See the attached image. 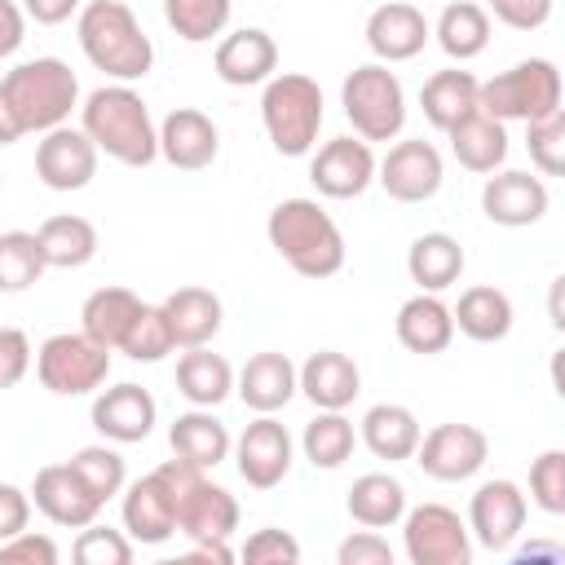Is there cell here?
Returning a JSON list of instances; mask_svg holds the SVG:
<instances>
[{
  "mask_svg": "<svg viewBox=\"0 0 565 565\" xmlns=\"http://www.w3.org/2000/svg\"><path fill=\"white\" fill-rule=\"evenodd\" d=\"M79 128L97 146V154H110L124 168H146L159 159V128L150 119V106L128 84H102L79 106Z\"/></svg>",
  "mask_w": 565,
  "mask_h": 565,
  "instance_id": "obj_1",
  "label": "cell"
},
{
  "mask_svg": "<svg viewBox=\"0 0 565 565\" xmlns=\"http://www.w3.org/2000/svg\"><path fill=\"white\" fill-rule=\"evenodd\" d=\"M75 35L84 57L115 84L146 79L154 66V44L124 0H88L75 18Z\"/></svg>",
  "mask_w": 565,
  "mask_h": 565,
  "instance_id": "obj_2",
  "label": "cell"
},
{
  "mask_svg": "<svg viewBox=\"0 0 565 565\" xmlns=\"http://www.w3.org/2000/svg\"><path fill=\"white\" fill-rule=\"evenodd\" d=\"M269 247L300 278H331L344 269V234L318 199H282L265 221Z\"/></svg>",
  "mask_w": 565,
  "mask_h": 565,
  "instance_id": "obj_3",
  "label": "cell"
},
{
  "mask_svg": "<svg viewBox=\"0 0 565 565\" xmlns=\"http://www.w3.org/2000/svg\"><path fill=\"white\" fill-rule=\"evenodd\" d=\"M22 137L26 132H49L57 124L71 119V110L79 106V79L62 57H31L18 62L4 79H0Z\"/></svg>",
  "mask_w": 565,
  "mask_h": 565,
  "instance_id": "obj_4",
  "label": "cell"
},
{
  "mask_svg": "<svg viewBox=\"0 0 565 565\" xmlns=\"http://www.w3.org/2000/svg\"><path fill=\"white\" fill-rule=\"evenodd\" d=\"M260 124L269 132V146L287 159H300L313 150L318 128H322V88L318 79L300 71H282L265 79L260 93Z\"/></svg>",
  "mask_w": 565,
  "mask_h": 565,
  "instance_id": "obj_5",
  "label": "cell"
},
{
  "mask_svg": "<svg viewBox=\"0 0 565 565\" xmlns=\"http://www.w3.org/2000/svg\"><path fill=\"white\" fill-rule=\"evenodd\" d=\"M344 119L362 141H393L406 128V93L402 79L384 62H362L340 84Z\"/></svg>",
  "mask_w": 565,
  "mask_h": 565,
  "instance_id": "obj_6",
  "label": "cell"
},
{
  "mask_svg": "<svg viewBox=\"0 0 565 565\" xmlns=\"http://www.w3.org/2000/svg\"><path fill=\"white\" fill-rule=\"evenodd\" d=\"M477 106L503 124L543 119V115L561 110V71L547 57H525V62L499 71L494 79H481Z\"/></svg>",
  "mask_w": 565,
  "mask_h": 565,
  "instance_id": "obj_7",
  "label": "cell"
},
{
  "mask_svg": "<svg viewBox=\"0 0 565 565\" xmlns=\"http://www.w3.org/2000/svg\"><path fill=\"white\" fill-rule=\"evenodd\" d=\"M35 375L57 397L97 393L110 375V349H102L84 331H57L35 349Z\"/></svg>",
  "mask_w": 565,
  "mask_h": 565,
  "instance_id": "obj_8",
  "label": "cell"
},
{
  "mask_svg": "<svg viewBox=\"0 0 565 565\" xmlns=\"http://www.w3.org/2000/svg\"><path fill=\"white\" fill-rule=\"evenodd\" d=\"M402 552L411 565H468L472 561L468 521L446 503H419L402 512Z\"/></svg>",
  "mask_w": 565,
  "mask_h": 565,
  "instance_id": "obj_9",
  "label": "cell"
},
{
  "mask_svg": "<svg viewBox=\"0 0 565 565\" xmlns=\"http://www.w3.org/2000/svg\"><path fill=\"white\" fill-rule=\"evenodd\" d=\"M411 459L433 481H468L486 468L490 437L477 424H437V428L419 433V446Z\"/></svg>",
  "mask_w": 565,
  "mask_h": 565,
  "instance_id": "obj_10",
  "label": "cell"
},
{
  "mask_svg": "<svg viewBox=\"0 0 565 565\" xmlns=\"http://www.w3.org/2000/svg\"><path fill=\"white\" fill-rule=\"evenodd\" d=\"M525 516H530V503H525L521 486L508 477L481 481L477 494L468 499V534L490 552H508L521 539Z\"/></svg>",
  "mask_w": 565,
  "mask_h": 565,
  "instance_id": "obj_11",
  "label": "cell"
},
{
  "mask_svg": "<svg viewBox=\"0 0 565 565\" xmlns=\"http://www.w3.org/2000/svg\"><path fill=\"white\" fill-rule=\"evenodd\" d=\"M441 177H446L441 154L424 137H411V141L388 146V154L375 163V181L397 203H428L441 190Z\"/></svg>",
  "mask_w": 565,
  "mask_h": 565,
  "instance_id": "obj_12",
  "label": "cell"
},
{
  "mask_svg": "<svg viewBox=\"0 0 565 565\" xmlns=\"http://www.w3.org/2000/svg\"><path fill=\"white\" fill-rule=\"evenodd\" d=\"M35 177L57 194L84 190L97 177V146L88 141L84 128L57 124V128L40 132V141H35Z\"/></svg>",
  "mask_w": 565,
  "mask_h": 565,
  "instance_id": "obj_13",
  "label": "cell"
},
{
  "mask_svg": "<svg viewBox=\"0 0 565 565\" xmlns=\"http://www.w3.org/2000/svg\"><path fill=\"white\" fill-rule=\"evenodd\" d=\"M234 468L252 490H274L291 472V433L274 415H256L234 437Z\"/></svg>",
  "mask_w": 565,
  "mask_h": 565,
  "instance_id": "obj_14",
  "label": "cell"
},
{
  "mask_svg": "<svg viewBox=\"0 0 565 565\" xmlns=\"http://www.w3.org/2000/svg\"><path fill=\"white\" fill-rule=\"evenodd\" d=\"M309 181L322 199H358L375 181V154L362 137H331L309 159Z\"/></svg>",
  "mask_w": 565,
  "mask_h": 565,
  "instance_id": "obj_15",
  "label": "cell"
},
{
  "mask_svg": "<svg viewBox=\"0 0 565 565\" xmlns=\"http://www.w3.org/2000/svg\"><path fill=\"white\" fill-rule=\"evenodd\" d=\"M547 203H552V194H547L543 177H534V172L499 168L481 185V212H486V221H494L503 230L539 225L547 216Z\"/></svg>",
  "mask_w": 565,
  "mask_h": 565,
  "instance_id": "obj_16",
  "label": "cell"
},
{
  "mask_svg": "<svg viewBox=\"0 0 565 565\" xmlns=\"http://www.w3.org/2000/svg\"><path fill=\"white\" fill-rule=\"evenodd\" d=\"M124 534L146 547H159L177 534V494L159 468L124 490Z\"/></svg>",
  "mask_w": 565,
  "mask_h": 565,
  "instance_id": "obj_17",
  "label": "cell"
},
{
  "mask_svg": "<svg viewBox=\"0 0 565 565\" xmlns=\"http://www.w3.org/2000/svg\"><path fill=\"white\" fill-rule=\"evenodd\" d=\"M428 35H433L428 18L415 4H406V0H388V4L371 9V18H366V49L384 66L419 57L424 44H428Z\"/></svg>",
  "mask_w": 565,
  "mask_h": 565,
  "instance_id": "obj_18",
  "label": "cell"
},
{
  "mask_svg": "<svg viewBox=\"0 0 565 565\" xmlns=\"http://www.w3.org/2000/svg\"><path fill=\"white\" fill-rule=\"evenodd\" d=\"M159 419V406L154 397L141 388V384H115V388H102L93 397V428L115 441V446H132V441H146L150 428Z\"/></svg>",
  "mask_w": 565,
  "mask_h": 565,
  "instance_id": "obj_19",
  "label": "cell"
},
{
  "mask_svg": "<svg viewBox=\"0 0 565 565\" xmlns=\"http://www.w3.org/2000/svg\"><path fill=\"white\" fill-rule=\"evenodd\" d=\"M26 494H31V503H35L53 525H62V530H84V525L97 521V512H102V503H97L93 490L75 477L71 463H49V468H40Z\"/></svg>",
  "mask_w": 565,
  "mask_h": 565,
  "instance_id": "obj_20",
  "label": "cell"
},
{
  "mask_svg": "<svg viewBox=\"0 0 565 565\" xmlns=\"http://www.w3.org/2000/svg\"><path fill=\"white\" fill-rule=\"evenodd\" d=\"M216 150H221V132H216V124L203 110L177 106V110L163 115V124H159V154L172 168L203 172V168H212Z\"/></svg>",
  "mask_w": 565,
  "mask_h": 565,
  "instance_id": "obj_21",
  "label": "cell"
},
{
  "mask_svg": "<svg viewBox=\"0 0 565 565\" xmlns=\"http://www.w3.org/2000/svg\"><path fill=\"white\" fill-rule=\"evenodd\" d=\"M296 393H305L318 411H344L362 393V371L340 349H318L296 366Z\"/></svg>",
  "mask_w": 565,
  "mask_h": 565,
  "instance_id": "obj_22",
  "label": "cell"
},
{
  "mask_svg": "<svg viewBox=\"0 0 565 565\" xmlns=\"http://www.w3.org/2000/svg\"><path fill=\"white\" fill-rule=\"evenodd\" d=\"M216 75L234 88H247V84H265L274 71H278V44L269 31L260 26H238L230 31L221 44H216V57H212Z\"/></svg>",
  "mask_w": 565,
  "mask_h": 565,
  "instance_id": "obj_23",
  "label": "cell"
},
{
  "mask_svg": "<svg viewBox=\"0 0 565 565\" xmlns=\"http://www.w3.org/2000/svg\"><path fill=\"white\" fill-rule=\"evenodd\" d=\"M234 393L243 397L247 411L274 415V411H282V406L296 397V362H291L287 353H274V349L252 353V358L243 362L238 380H234Z\"/></svg>",
  "mask_w": 565,
  "mask_h": 565,
  "instance_id": "obj_24",
  "label": "cell"
},
{
  "mask_svg": "<svg viewBox=\"0 0 565 565\" xmlns=\"http://www.w3.org/2000/svg\"><path fill=\"white\" fill-rule=\"evenodd\" d=\"M446 137H450V154L459 159V168H468L477 177L499 172L508 159V128H503V119L486 115L481 106L468 110L455 128H446Z\"/></svg>",
  "mask_w": 565,
  "mask_h": 565,
  "instance_id": "obj_25",
  "label": "cell"
},
{
  "mask_svg": "<svg viewBox=\"0 0 565 565\" xmlns=\"http://www.w3.org/2000/svg\"><path fill=\"white\" fill-rule=\"evenodd\" d=\"M393 331H397L402 349H411L419 358H433L455 340V318H450V305L437 291H419L397 309Z\"/></svg>",
  "mask_w": 565,
  "mask_h": 565,
  "instance_id": "obj_26",
  "label": "cell"
},
{
  "mask_svg": "<svg viewBox=\"0 0 565 565\" xmlns=\"http://www.w3.org/2000/svg\"><path fill=\"white\" fill-rule=\"evenodd\" d=\"M163 318H168V331H172V344L177 349H199V344H212V335L221 331V296L207 291V287H177L163 305Z\"/></svg>",
  "mask_w": 565,
  "mask_h": 565,
  "instance_id": "obj_27",
  "label": "cell"
},
{
  "mask_svg": "<svg viewBox=\"0 0 565 565\" xmlns=\"http://www.w3.org/2000/svg\"><path fill=\"white\" fill-rule=\"evenodd\" d=\"M168 446H172L177 459H185V463H194V468L207 472V468H216V463L230 459L234 437H230V428L212 415V406H194V411H185V415L172 419Z\"/></svg>",
  "mask_w": 565,
  "mask_h": 565,
  "instance_id": "obj_28",
  "label": "cell"
},
{
  "mask_svg": "<svg viewBox=\"0 0 565 565\" xmlns=\"http://www.w3.org/2000/svg\"><path fill=\"white\" fill-rule=\"evenodd\" d=\"M419 419L411 406L402 402H375L366 415H362V428H358V441L375 455V459H388V463H402L415 455L419 446Z\"/></svg>",
  "mask_w": 565,
  "mask_h": 565,
  "instance_id": "obj_29",
  "label": "cell"
},
{
  "mask_svg": "<svg viewBox=\"0 0 565 565\" xmlns=\"http://www.w3.org/2000/svg\"><path fill=\"white\" fill-rule=\"evenodd\" d=\"M238 530V503L225 486L216 481H199L190 490V499L181 503L177 512V534H185L190 543H203V539H230Z\"/></svg>",
  "mask_w": 565,
  "mask_h": 565,
  "instance_id": "obj_30",
  "label": "cell"
},
{
  "mask_svg": "<svg viewBox=\"0 0 565 565\" xmlns=\"http://www.w3.org/2000/svg\"><path fill=\"white\" fill-rule=\"evenodd\" d=\"M463 265H468V256H463L459 238L446 234V230L419 234L411 243V252H406V274H411V282H419V291H446V287H455L459 274H463Z\"/></svg>",
  "mask_w": 565,
  "mask_h": 565,
  "instance_id": "obj_31",
  "label": "cell"
},
{
  "mask_svg": "<svg viewBox=\"0 0 565 565\" xmlns=\"http://www.w3.org/2000/svg\"><path fill=\"white\" fill-rule=\"evenodd\" d=\"M141 305H146V300H137L128 287H97V291L84 300V309H79V331H84L88 340H97L102 349L119 353V344H124L128 327L137 322Z\"/></svg>",
  "mask_w": 565,
  "mask_h": 565,
  "instance_id": "obj_32",
  "label": "cell"
},
{
  "mask_svg": "<svg viewBox=\"0 0 565 565\" xmlns=\"http://www.w3.org/2000/svg\"><path fill=\"white\" fill-rule=\"evenodd\" d=\"M477 88H481V79H477L472 71H459V66L433 71V75L424 79V88H419L424 119H428L437 132L455 128L468 110H477Z\"/></svg>",
  "mask_w": 565,
  "mask_h": 565,
  "instance_id": "obj_33",
  "label": "cell"
},
{
  "mask_svg": "<svg viewBox=\"0 0 565 565\" xmlns=\"http://www.w3.org/2000/svg\"><path fill=\"white\" fill-rule=\"evenodd\" d=\"M344 508L349 516L362 525V530H388L402 521L406 512V486L393 477V472H362L349 494H344Z\"/></svg>",
  "mask_w": 565,
  "mask_h": 565,
  "instance_id": "obj_34",
  "label": "cell"
},
{
  "mask_svg": "<svg viewBox=\"0 0 565 565\" xmlns=\"http://www.w3.org/2000/svg\"><path fill=\"white\" fill-rule=\"evenodd\" d=\"M450 318H455V331H463L468 340L494 344V340H503L512 331V300H508V291H499L490 282H477V287H468L459 296Z\"/></svg>",
  "mask_w": 565,
  "mask_h": 565,
  "instance_id": "obj_35",
  "label": "cell"
},
{
  "mask_svg": "<svg viewBox=\"0 0 565 565\" xmlns=\"http://www.w3.org/2000/svg\"><path fill=\"white\" fill-rule=\"evenodd\" d=\"M177 393L190 406H221L234 393V366L221 353H212L207 344L185 349L177 358Z\"/></svg>",
  "mask_w": 565,
  "mask_h": 565,
  "instance_id": "obj_36",
  "label": "cell"
},
{
  "mask_svg": "<svg viewBox=\"0 0 565 565\" xmlns=\"http://www.w3.org/2000/svg\"><path fill=\"white\" fill-rule=\"evenodd\" d=\"M35 238H40V252H44L49 269H84L97 256V230H93L88 216H75V212L49 216L35 230Z\"/></svg>",
  "mask_w": 565,
  "mask_h": 565,
  "instance_id": "obj_37",
  "label": "cell"
},
{
  "mask_svg": "<svg viewBox=\"0 0 565 565\" xmlns=\"http://www.w3.org/2000/svg\"><path fill=\"white\" fill-rule=\"evenodd\" d=\"M433 35H437L441 53L463 66V62L481 57L486 44H490V13H486L477 0H450V4L441 9V18H437Z\"/></svg>",
  "mask_w": 565,
  "mask_h": 565,
  "instance_id": "obj_38",
  "label": "cell"
},
{
  "mask_svg": "<svg viewBox=\"0 0 565 565\" xmlns=\"http://www.w3.org/2000/svg\"><path fill=\"white\" fill-rule=\"evenodd\" d=\"M358 446V433H353V419H344V411H318L305 433H300V450L313 468H340Z\"/></svg>",
  "mask_w": 565,
  "mask_h": 565,
  "instance_id": "obj_39",
  "label": "cell"
},
{
  "mask_svg": "<svg viewBox=\"0 0 565 565\" xmlns=\"http://www.w3.org/2000/svg\"><path fill=\"white\" fill-rule=\"evenodd\" d=\"M44 252H40V238L26 234V230H4L0 234V291L4 296H18L26 287L40 282L44 274Z\"/></svg>",
  "mask_w": 565,
  "mask_h": 565,
  "instance_id": "obj_40",
  "label": "cell"
},
{
  "mask_svg": "<svg viewBox=\"0 0 565 565\" xmlns=\"http://www.w3.org/2000/svg\"><path fill=\"white\" fill-rule=\"evenodd\" d=\"M234 0H163V22L185 44H207L230 26Z\"/></svg>",
  "mask_w": 565,
  "mask_h": 565,
  "instance_id": "obj_41",
  "label": "cell"
},
{
  "mask_svg": "<svg viewBox=\"0 0 565 565\" xmlns=\"http://www.w3.org/2000/svg\"><path fill=\"white\" fill-rule=\"evenodd\" d=\"M71 468H75V477L93 490V499L106 508V499H115L124 486H128V468H124V455L115 450V441L106 446V441H97V446H79L71 459H66Z\"/></svg>",
  "mask_w": 565,
  "mask_h": 565,
  "instance_id": "obj_42",
  "label": "cell"
},
{
  "mask_svg": "<svg viewBox=\"0 0 565 565\" xmlns=\"http://www.w3.org/2000/svg\"><path fill=\"white\" fill-rule=\"evenodd\" d=\"M172 349H177V344H172V331H168L163 309H159V305H141V313H137V322L128 327L119 353L132 358V362H163Z\"/></svg>",
  "mask_w": 565,
  "mask_h": 565,
  "instance_id": "obj_43",
  "label": "cell"
},
{
  "mask_svg": "<svg viewBox=\"0 0 565 565\" xmlns=\"http://www.w3.org/2000/svg\"><path fill=\"white\" fill-rule=\"evenodd\" d=\"M525 146H530V163L543 177H561L565 172V110L530 119L525 124Z\"/></svg>",
  "mask_w": 565,
  "mask_h": 565,
  "instance_id": "obj_44",
  "label": "cell"
},
{
  "mask_svg": "<svg viewBox=\"0 0 565 565\" xmlns=\"http://www.w3.org/2000/svg\"><path fill=\"white\" fill-rule=\"evenodd\" d=\"M71 556L79 565H128L132 561V539L124 530H110V525H97L88 521L71 547Z\"/></svg>",
  "mask_w": 565,
  "mask_h": 565,
  "instance_id": "obj_45",
  "label": "cell"
},
{
  "mask_svg": "<svg viewBox=\"0 0 565 565\" xmlns=\"http://www.w3.org/2000/svg\"><path fill=\"white\" fill-rule=\"evenodd\" d=\"M530 503L547 516L565 512V450H543L530 463Z\"/></svg>",
  "mask_w": 565,
  "mask_h": 565,
  "instance_id": "obj_46",
  "label": "cell"
},
{
  "mask_svg": "<svg viewBox=\"0 0 565 565\" xmlns=\"http://www.w3.org/2000/svg\"><path fill=\"white\" fill-rule=\"evenodd\" d=\"M243 561L247 565H296L300 561V543L287 534V530H256L247 543H243Z\"/></svg>",
  "mask_w": 565,
  "mask_h": 565,
  "instance_id": "obj_47",
  "label": "cell"
},
{
  "mask_svg": "<svg viewBox=\"0 0 565 565\" xmlns=\"http://www.w3.org/2000/svg\"><path fill=\"white\" fill-rule=\"evenodd\" d=\"M0 565H57V543L35 530H18L0 543Z\"/></svg>",
  "mask_w": 565,
  "mask_h": 565,
  "instance_id": "obj_48",
  "label": "cell"
},
{
  "mask_svg": "<svg viewBox=\"0 0 565 565\" xmlns=\"http://www.w3.org/2000/svg\"><path fill=\"white\" fill-rule=\"evenodd\" d=\"M340 565H393V547L388 539H380V530H358L335 547Z\"/></svg>",
  "mask_w": 565,
  "mask_h": 565,
  "instance_id": "obj_49",
  "label": "cell"
},
{
  "mask_svg": "<svg viewBox=\"0 0 565 565\" xmlns=\"http://www.w3.org/2000/svg\"><path fill=\"white\" fill-rule=\"evenodd\" d=\"M31 371V340L18 327H0V388H13Z\"/></svg>",
  "mask_w": 565,
  "mask_h": 565,
  "instance_id": "obj_50",
  "label": "cell"
},
{
  "mask_svg": "<svg viewBox=\"0 0 565 565\" xmlns=\"http://www.w3.org/2000/svg\"><path fill=\"white\" fill-rule=\"evenodd\" d=\"M490 13L512 31H539L552 18V0H490Z\"/></svg>",
  "mask_w": 565,
  "mask_h": 565,
  "instance_id": "obj_51",
  "label": "cell"
},
{
  "mask_svg": "<svg viewBox=\"0 0 565 565\" xmlns=\"http://www.w3.org/2000/svg\"><path fill=\"white\" fill-rule=\"evenodd\" d=\"M31 525V494L13 481H0V543Z\"/></svg>",
  "mask_w": 565,
  "mask_h": 565,
  "instance_id": "obj_52",
  "label": "cell"
},
{
  "mask_svg": "<svg viewBox=\"0 0 565 565\" xmlns=\"http://www.w3.org/2000/svg\"><path fill=\"white\" fill-rule=\"evenodd\" d=\"M26 40V13L13 0H0V57H13Z\"/></svg>",
  "mask_w": 565,
  "mask_h": 565,
  "instance_id": "obj_53",
  "label": "cell"
},
{
  "mask_svg": "<svg viewBox=\"0 0 565 565\" xmlns=\"http://www.w3.org/2000/svg\"><path fill=\"white\" fill-rule=\"evenodd\" d=\"M79 9H84V0H22V13L40 26H62Z\"/></svg>",
  "mask_w": 565,
  "mask_h": 565,
  "instance_id": "obj_54",
  "label": "cell"
},
{
  "mask_svg": "<svg viewBox=\"0 0 565 565\" xmlns=\"http://www.w3.org/2000/svg\"><path fill=\"white\" fill-rule=\"evenodd\" d=\"M190 561L230 565V561H234V547H230V539H203V543H190Z\"/></svg>",
  "mask_w": 565,
  "mask_h": 565,
  "instance_id": "obj_55",
  "label": "cell"
},
{
  "mask_svg": "<svg viewBox=\"0 0 565 565\" xmlns=\"http://www.w3.org/2000/svg\"><path fill=\"white\" fill-rule=\"evenodd\" d=\"M18 137H22L18 115H13V106H9V97H4V88H0V146H13Z\"/></svg>",
  "mask_w": 565,
  "mask_h": 565,
  "instance_id": "obj_56",
  "label": "cell"
},
{
  "mask_svg": "<svg viewBox=\"0 0 565 565\" xmlns=\"http://www.w3.org/2000/svg\"><path fill=\"white\" fill-rule=\"evenodd\" d=\"M486 4H490V0H486Z\"/></svg>",
  "mask_w": 565,
  "mask_h": 565,
  "instance_id": "obj_57",
  "label": "cell"
}]
</instances>
